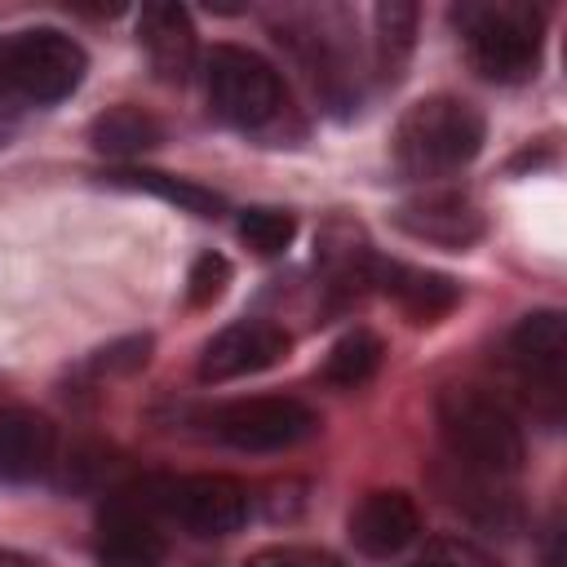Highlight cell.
Here are the masks:
<instances>
[{
    "label": "cell",
    "instance_id": "cell-6",
    "mask_svg": "<svg viewBox=\"0 0 567 567\" xmlns=\"http://www.w3.org/2000/svg\"><path fill=\"white\" fill-rule=\"evenodd\" d=\"M137 505L182 523L190 536H230L248 523V492L226 474H164L137 487Z\"/></svg>",
    "mask_w": 567,
    "mask_h": 567
},
{
    "label": "cell",
    "instance_id": "cell-8",
    "mask_svg": "<svg viewBox=\"0 0 567 567\" xmlns=\"http://www.w3.org/2000/svg\"><path fill=\"white\" fill-rule=\"evenodd\" d=\"M288 346H292V337L279 323H270V319H239V323L221 328L204 346L199 377L204 381H235V377L275 368L279 359H288Z\"/></svg>",
    "mask_w": 567,
    "mask_h": 567
},
{
    "label": "cell",
    "instance_id": "cell-21",
    "mask_svg": "<svg viewBox=\"0 0 567 567\" xmlns=\"http://www.w3.org/2000/svg\"><path fill=\"white\" fill-rule=\"evenodd\" d=\"M230 284V261L221 252H204L195 257L190 275H186V301L190 306H213Z\"/></svg>",
    "mask_w": 567,
    "mask_h": 567
},
{
    "label": "cell",
    "instance_id": "cell-4",
    "mask_svg": "<svg viewBox=\"0 0 567 567\" xmlns=\"http://www.w3.org/2000/svg\"><path fill=\"white\" fill-rule=\"evenodd\" d=\"M89 71L84 49L58 27H22L0 35V93L49 106L80 89Z\"/></svg>",
    "mask_w": 567,
    "mask_h": 567
},
{
    "label": "cell",
    "instance_id": "cell-7",
    "mask_svg": "<svg viewBox=\"0 0 567 567\" xmlns=\"http://www.w3.org/2000/svg\"><path fill=\"white\" fill-rule=\"evenodd\" d=\"M213 430L221 443L239 447V452H279L292 447L301 439H310L319 430V416L297 403V399H239L226 403L213 416Z\"/></svg>",
    "mask_w": 567,
    "mask_h": 567
},
{
    "label": "cell",
    "instance_id": "cell-1",
    "mask_svg": "<svg viewBox=\"0 0 567 567\" xmlns=\"http://www.w3.org/2000/svg\"><path fill=\"white\" fill-rule=\"evenodd\" d=\"M483 115L452 93L412 102L394 124V159L408 177H447L483 151Z\"/></svg>",
    "mask_w": 567,
    "mask_h": 567
},
{
    "label": "cell",
    "instance_id": "cell-13",
    "mask_svg": "<svg viewBox=\"0 0 567 567\" xmlns=\"http://www.w3.org/2000/svg\"><path fill=\"white\" fill-rule=\"evenodd\" d=\"M509 354L527 381H540L549 394H558L567 372V315L536 310L518 319V328L509 332Z\"/></svg>",
    "mask_w": 567,
    "mask_h": 567
},
{
    "label": "cell",
    "instance_id": "cell-24",
    "mask_svg": "<svg viewBox=\"0 0 567 567\" xmlns=\"http://www.w3.org/2000/svg\"><path fill=\"white\" fill-rule=\"evenodd\" d=\"M0 567H44L35 554H22V549H0Z\"/></svg>",
    "mask_w": 567,
    "mask_h": 567
},
{
    "label": "cell",
    "instance_id": "cell-3",
    "mask_svg": "<svg viewBox=\"0 0 567 567\" xmlns=\"http://www.w3.org/2000/svg\"><path fill=\"white\" fill-rule=\"evenodd\" d=\"M452 22L470 49V62L478 75L518 84L536 75L540 62V13L518 0H496V4H456Z\"/></svg>",
    "mask_w": 567,
    "mask_h": 567
},
{
    "label": "cell",
    "instance_id": "cell-19",
    "mask_svg": "<svg viewBox=\"0 0 567 567\" xmlns=\"http://www.w3.org/2000/svg\"><path fill=\"white\" fill-rule=\"evenodd\" d=\"M377 22V62H381V75H399L408 53H412V35H416V4L408 0H385L377 4L372 13Z\"/></svg>",
    "mask_w": 567,
    "mask_h": 567
},
{
    "label": "cell",
    "instance_id": "cell-14",
    "mask_svg": "<svg viewBox=\"0 0 567 567\" xmlns=\"http://www.w3.org/2000/svg\"><path fill=\"white\" fill-rule=\"evenodd\" d=\"M53 461V425L31 408H0V478L27 483Z\"/></svg>",
    "mask_w": 567,
    "mask_h": 567
},
{
    "label": "cell",
    "instance_id": "cell-17",
    "mask_svg": "<svg viewBox=\"0 0 567 567\" xmlns=\"http://www.w3.org/2000/svg\"><path fill=\"white\" fill-rule=\"evenodd\" d=\"M106 182L115 186H128V190H146V195H159L164 204H177L182 213H195V217H221L226 213V199L199 182H186V177H168V173H155V168H115L106 173Z\"/></svg>",
    "mask_w": 567,
    "mask_h": 567
},
{
    "label": "cell",
    "instance_id": "cell-9",
    "mask_svg": "<svg viewBox=\"0 0 567 567\" xmlns=\"http://www.w3.org/2000/svg\"><path fill=\"white\" fill-rule=\"evenodd\" d=\"M421 532V514L416 501L399 487L385 492H368L354 509H350V540L354 549H363L368 558H390L399 549H408Z\"/></svg>",
    "mask_w": 567,
    "mask_h": 567
},
{
    "label": "cell",
    "instance_id": "cell-15",
    "mask_svg": "<svg viewBox=\"0 0 567 567\" xmlns=\"http://www.w3.org/2000/svg\"><path fill=\"white\" fill-rule=\"evenodd\" d=\"M372 279L381 284V292H390L416 323H430L439 315H447L456 301H461V288L456 279L439 275V270H421V266H399V261H377L372 266Z\"/></svg>",
    "mask_w": 567,
    "mask_h": 567
},
{
    "label": "cell",
    "instance_id": "cell-20",
    "mask_svg": "<svg viewBox=\"0 0 567 567\" xmlns=\"http://www.w3.org/2000/svg\"><path fill=\"white\" fill-rule=\"evenodd\" d=\"M297 235V217L288 208H244L239 213V239L261 252V257H279Z\"/></svg>",
    "mask_w": 567,
    "mask_h": 567
},
{
    "label": "cell",
    "instance_id": "cell-22",
    "mask_svg": "<svg viewBox=\"0 0 567 567\" xmlns=\"http://www.w3.org/2000/svg\"><path fill=\"white\" fill-rule=\"evenodd\" d=\"M244 567H346V563L337 554L310 549V545H270V549L252 554Z\"/></svg>",
    "mask_w": 567,
    "mask_h": 567
},
{
    "label": "cell",
    "instance_id": "cell-18",
    "mask_svg": "<svg viewBox=\"0 0 567 567\" xmlns=\"http://www.w3.org/2000/svg\"><path fill=\"white\" fill-rule=\"evenodd\" d=\"M381 354H385L381 337L368 332V328H354V332H346V337L328 350L323 381H328V385H341V390H359V385H368V381L377 377Z\"/></svg>",
    "mask_w": 567,
    "mask_h": 567
},
{
    "label": "cell",
    "instance_id": "cell-11",
    "mask_svg": "<svg viewBox=\"0 0 567 567\" xmlns=\"http://www.w3.org/2000/svg\"><path fill=\"white\" fill-rule=\"evenodd\" d=\"M137 44L146 49L151 58V71L168 84H186L190 71H195V27H190V13L182 4H168V0H155V4H142L137 13Z\"/></svg>",
    "mask_w": 567,
    "mask_h": 567
},
{
    "label": "cell",
    "instance_id": "cell-16",
    "mask_svg": "<svg viewBox=\"0 0 567 567\" xmlns=\"http://www.w3.org/2000/svg\"><path fill=\"white\" fill-rule=\"evenodd\" d=\"M89 137H93V146H97L102 155L133 159V155H142V151H151V146L164 142V124H159L151 111H142V106H133V102H120V106H106V111L93 120Z\"/></svg>",
    "mask_w": 567,
    "mask_h": 567
},
{
    "label": "cell",
    "instance_id": "cell-2",
    "mask_svg": "<svg viewBox=\"0 0 567 567\" xmlns=\"http://www.w3.org/2000/svg\"><path fill=\"white\" fill-rule=\"evenodd\" d=\"M434 416H439V434L447 452L470 474L501 478L523 465V430L492 394L474 385H447L434 399Z\"/></svg>",
    "mask_w": 567,
    "mask_h": 567
},
{
    "label": "cell",
    "instance_id": "cell-23",
    "mask_svg": "<svg viewBox=\"0 0 567 567\" xmlns=\"http://www.w3.org/2000/svg\"><path fill=\"white\" fill-rule=\"evenodd\" d=\"M412 567H492V558H487L478 545L447 536V540H434V545L425 549V558L412 563Z\"/></svg>",
    "mask_w": 567,
    "mask_h": 567
},
{
    "label": "cell",
    "instance_id": "cell-12",
    "mask_svg": "<svg viewBox=\"0 0 567 567\" xmlns=\"http://www.w3.org/2000/svg\"><path fill=\"white\" fill-rule=\"evenodd\" d=\"M97 549L106 567H159L168 545L164 532L151 523L146 505L137 501H111L97 518Z\"/></svg>",
    "mask_w": 567,
    "mask_h": 567
},
{
    "label": "cell",
    "instance_id": "cell-5",
    "mask_svg": "<svg viewBox=\"0 0 567 567\" xmlns=\"http://www.w3.org/2000/svg\"><path fill=\"white\" fill-rule=\"evenodd\" d=\"M204 89L213 111L244 133H266L288 111L279 71L244 44H213V53L204 58Z\"/></svg>",
    "mask_w": 567,
    "mask_h": 567
},
{
    "label": "cell",
    "instance_id": "cell-10",
    "mask_svg": "<svg viewBox=\"0 0 567 567\" xmlns=\"http://www.w3.org/2000/svg\"><path fill=\"white\" fill-rule=\"evenodd\" d=\"M394 226L439 248H470L483 235V213L456 190H425L421 199H408L394 213Z\"/></svg>",
    "mask_w": 567,
    "mask_h": 567
}]
</instances>
